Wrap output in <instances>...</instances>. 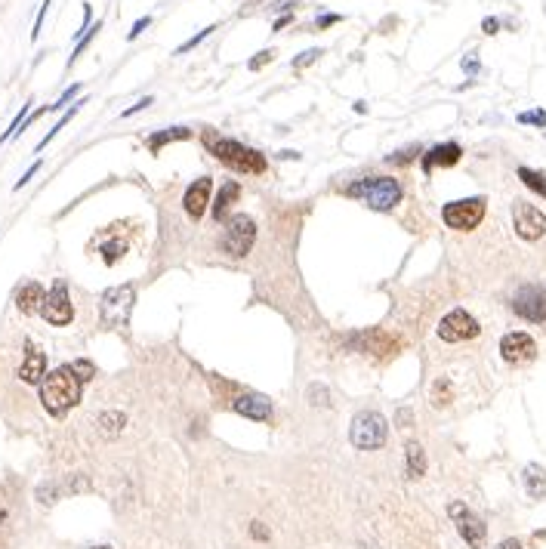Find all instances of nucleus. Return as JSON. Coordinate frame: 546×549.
Instances as JSON below:
<instances>
[{"label":"nucleus","instance_id":"obj_1","mask_svg":"<svg viewBox=\"0 0 546 549\" xmlns=\"http://www.w3.org/2000/svg\"><path fill=\"white\" fill-rule=\"evenodd\" d=\"M80 392H83V383L71 370V365L56 367L50 374H43V380H41V402L53 417L68 414L80 402Z\"/></svg>","mask_w":546,"mask_h":549},{"label":"nucleus","instance_id":"obj_2","mask_svg":"<svg viewBox=\"0 0 546 549\" xmlns=\"http://www.w3.org/2000/svg\"><path fill=\"white\" fill-rule=\"evenodd\" d=\"M204 145L210 148V155L216 157L219 164L231 167L235 173H266V157L259 152H253V148L241 145L238 139H229V136H219V133H213V130H207V133H204Z\"/></svg>","mask_w":546,"mask_h":549},{"label":"nucleus","instance_id":"obj_3","mask_svg":"<svg viewBox=\"0 0 546 549\" xmlns=\"http://www.w3.org/2000/svg\"><path fill=\"white\" fill-rule=\"evenodd\" d=\"M349 198H358V201H364L370 210H392L401 204L404 198V189H401V182L395 179V176H364V179H358V182H352L349 189H346Z\"/></svg>","mask_w":546,"mask_h":549},{"label":"nucleus","instance_id":"obj_4","mask_svg":"<svg viewBox=\"0 0 546 549\" xmlns=\"http://www.w3.org/2000/svg\"><path fill=\"white\" fill-rule=\"evenodd\" d=\"M256 241V222L247 216V213H238V216H231L226 226H222V235H219V250L235 259H244L250 253V247H253Z\"/></svg>","mask_w":546,"mask_h":549},{"label":"nucleus","instance_id":"obj_5","mask_svg":"<svg viewBox=\"0 0 546 549\" xmlns=\"http://www.w3.org/2000/svg\"><path fill=\"white\" fill-rule=\"evenodd\" d=\"M389 426L377 411H361L349 426V441L355 444L358 451H377L386 444Z\"/></svg>","mask_w":546,"mask_h":549},{"label":"nucleus","instance_id":"obj_6","mask_svg":"<svg viewBox=\"0 0 546 549\" xmlns=\"http://www.w3.org/2000/svg\"><path fill=\"white\" fill-rule=\"evenodd\" d=\"M133 303H136L133 284L111 287V291H105V293H102V300H99L102 321H105L108 328H127V324H130V312H133Z\"/></svg>","mask_w":546,"mask_h":549},{"label":"nucleus","instance_id":"obj_7","mask_svg":"<svg viewBox=\"0 0 546 549\" xmlns=\"http://www.w3.org/2000/svg\"><path fill=\"white\" fill-rule=\"evenodd\" d=\"M444 226L453 231H472L485 216V198H463V201H451L444 204L441 210Z\"/></svg>","mask_w":546,"mask_h":549},{"label":"nucleus","instance_id":"obj_8","mask_svg":"<svg viewBox=\"0 0 546 549\" xmlns=\"http://www.w3.org/2000/svg\"><path fill=\"white\" fill-rule=\"evenodd\" d=\"M41 315L50 324H56V328H65V324H71L74 318V305H71V296H68V287H65V281H56L50 287V293L43 296V303H41Z\"/></svg>","mask_w":546,"mask_h":549},{"label":"nucleus","instance_id":"obj_9","mask_svg":"<svg viewBox=\"0 0 546 549\" xmlns=\"http://www.w3.org/2000/svg\"><path fill=\"white\" fill-rule=\"evenodd\" d=\"M513 312L518 318L534 321V324L546 321V287H540V284L522 287V291L513 296Z\"/></svg>","mask_w":546,"mask_h":549},{"label":"nucleus","instance_id":"obj_10","mask_svg":"<svg viewBox=\"0 0 546 549\" xmlns=\"http://www.w3.org/2000/svg\"><path fill=\"white\" fill-rule=\"evenodd\" d=\"M513 226H515V235L525 238V241H537V238L546 235V216L534 207V204H527V201H515Z\"/></svg>","mask_w":546,"mask_h":549},{"label":"nucleus","instance_id":"obj_11","mask_svg":"<svg viewBox=\"0 0 546 549\" xmlns=\"http://www.w3.org/2000/svg\"><path fill=\"white\" fill-rule=\"evenodd\" d=\"M478 321L472 318L469 312H463V309H453V312H448L441 318V324H439V337L444 340V343H463V340H472V337H478Z\"/></svg>","mask_w":546,"mask_h":549},{"label":"nucleus","instance_id":"obj_12","mask_svg":"<svg viewBox=\"0 0 546 549\" xmlns=\"http://www.w3.org/2000/svg\"><path fill=\"white\" fill-rule=\"evenodd\" d=\"M451 518H453V525H457V531H460V537L466 540L472 549H478L481 543H485V537H488V528H485V522L472 513V509H466L463 503H451Z\"/></svg>","mask_w":546,"mask_h":549},{"label":"nucleus","instance_id":"obj_13","mask_svg":"<svg viewBox=\"0 0 546 549\" xmlns=\"http://www.w3.org/2000/svg\"><path fill=\"white\" fill-rule=\"evenodd\" d=\"M349 346L370 352V355H395V352L401 349V340L392 337V333H386V330H364V333L349 337Z\"/></svg>","mask_w":546,"mask_h":549},{"label":"nucleus","instance_id":"obj_14","mask_svg":"<svg viewBox=\"0 0 546 549\" xmlns=\"http://www.w3.org/2000/svg\"><path fill=\"white\" fill-rule=\"evenodd\" d=\"M500 355H503V361H509V365H525V361H531L537 355V343L522 330L506 333V337L500 340Z\"/></svg>","mask_w":546,"mask_h":549},{"label":"nucleus","instance_id":"obj_15","mask_svg":"<svg viewBox=\"0 0 546 549\" xmlns=\"http://www.w3.org/2000/svg\"><path fill=\"white\" fill-rule=\"evenodd\" d=\"M210 192H213V179H210V176H201V179H194L189 189H185V194H182V207H185V213H189L191 219H201L204 213H207Z\"/></svg>","mask_w":546,"mask_h":549},{"label":"nucleus","instance_id":"obj_16","mask_svg":"<svg viewBox=\"0 0 546 549\" xmlns=\"http://www.w3.org/2000/svg\"><path fill=\"white\" fill-rule=\"evenodd\" d=\"M231 411L247 417V420H256V423H266L272 420V402L266 395H238L231 402Z\"/></svg>","mask_w":546,"mask_h":549},{"label":"nucleus","instance_id":"obj_17","mask_svg":"<svg viewBox=\"0 0 546 549\" xmlns=\"http://www.w3.org/2000/svg\"><path fill=\"white\" fill-rule=\"evenodd\" d=\"M46 374V355L37 346H31V343H25V361H22V367H19V380L28 386H34V383H41Z\"/></svg>","mask_w":546,"mask_h":549},{"label":"nucleus","instance_id":"obj_18","mask_svg":"<svg viewBox=\"0 0 546 549\" xmlns=\"http://www.w3.org/2000/svg\"><path fill=\"white\" fill-rule=\"evenodd\" d=\"M460 155H463V148L457 142H441V145H432L429 152L423 155V170L426 173H432L435 167H453L460 161Z\"/></svg>","mask_w":546,"mask_h":549},{"label":"nucleus","instance_id":"obj_19","mask_svg":"<svg viewBox=\"0 0 546 549\" xmlns=\"http://www.w3.org/2000/svg\"><path fill=\"white\" fill-rule=\"evenodd\" d=\"M43 287L37 284V281H28L22 284L16 291V309L22 312V315H34V312H41V303H43Z\"/></svg>","mask_w":546,"mask_h":549},{"label":"nucleus","instance_id":"obj_20","mask_svg":"<svg viewBox=\"0 0 546 549\" xmlns=\"http://www.w3.org/2000/svg\"><path fill=\"white\" fill-rule=\"evenodd\" d=\"M191 136V130L189 127H167L161 130V133H154V136H148V152H161L164 145H170V142H179V139H189Z\"/></svg>","mask_w":546,"mask_h":549},{"label":"nucleus","instance_id":"obj_21","mask_svg":"<svg viewBox=\"0 0 546 549\" xmlns=\"http://www.w3.org/2000/svg\"><path fill=\"white\" fill-rule=\"evenodd\" d=\"M238 194H241V185L229 179V182H226V185H222V189H219V198H216V204H213V216H216V219H222V216H226V213H229V207H231V204L238 201Z\"/></svg>","mask_w":546,"mask_h":549},{"label":"nucleus","instance_id":"obj_22","mask_svg":"<svg viewBox=\"0 0 546 549\" xmlns=\"http://www.w3.org/2000/svg\"><path fill=\"white\" fill-rule=\"evenodd\" d=\"M423 472H426V454H423L420 444L411 441V444H407V476L420 479Z\"/></svg>","mask_w":546,"mask_h":549},{"label":"nucleus","instance_id":"obj_23","mask_svg":"<svg viewBox=\"0 0 546 549\" xmlns=\"http://www.w3.org/2000/svg\"><path fill=\"white\" fill-rule=\"evenodd\" d=\"M525 485L531 497H543L546 494V472L540 466H527L525 469Z\"/></svg>","mask_w":546,"mask_h":549},{"label":"nucleus","instance_id":"obj_24","mask_svg":"<svg viewBox=\"0 0 546 549\" xmlns=\"http://www.w3.org/2000/svg\"><path fill=\"white\" fill-rule=\"evenodd\" d=\"M80 105H83V102H74V105H71L68 111H65V115L59 117V124H56V127L50 130V133H46V136L41 139V142H37V152H43V148H46V145H50V142H53V139H56V136H59V130H65V124H68V120H71L74 115H78V108H80Z\"/></svg>","mask_w":546,"mask_h":549},{"label":"nucleus","instance_id":"obj_25","mask_svg":"<svg viewBox=\"0 0 546 549\" xmlns=\"http://www.w3.org/2000/svg\"><path fill=\"white\" fill-rule=\"evenodd\" d=\"M518 179H522L527 189H534L537 194H543V198H546V176L543 173L527 170V167H518Z\"/></svg>","mask_w":546,"mask_h":549},{"label":"nucleus","instance_id":"obj_26","mask_svg":"<svg viewBox=\"0 0 546 549\" xmlns=\"http://www.w3.org/2000/svg\"><path fill=\"white\" fill-rule=\"evenodd\" d=\"M124 423H127V417H124V414H117V411L102 414V417H99V432H102V435H117Z\"/></svg>","mask_w":546,"mask_h":549},{"label":"nucleus","instance_id":"obj_27","mask_svg":"<svg viewBox=\"0 0 546 549\" xmlns=\"http://www.w3.org/2000/svg\"><path fill=\"white\" fill-rule=\"evenodd\" d=\"M124 253H127V241H108V244L102 247V259H105L108 266H115Z\"/></svg>","mask_w":546,"mask_h":549},{"label":"nucleus","instance_id":"obj_28","mask_svg":"<svg viewBox=\"0 0 546 549\" xmlns=\"http://www.w3.org/2000/svg\"><path fill=\"white\" fill-rule=\"evenodd\" d=\"M99 28H102V25L96 22V25H90V28H87V34H80V37H78V46H74V53H71L68 65H74V62H78V56H83V50H87V46H90V41H93V37L99 34Z\"/></svg>","mask_w":546,"mask_h":549},{"label":"nucleus","instance_id":"obj_29","mask_svg":"<svg viewBox=\"0 0 546 549\" xmlns=\"http://www.w3.org/2000/svg\"><path fill=\"white\" fill-rule=\"evenodd\" d=\"M416 155H420V145H407V148H401V152L389 155L386 161H389V164H411V161H414Z\"/></svg>","mask_w":546,"mask_h":549},{"label":"nucleus","instance_id":"obj_30","mask_svg":"<svg viewBox=\"0 0 546 549\" xmlns=\"http://www.w3.org/2000/svg\"><path fill=\"white\" fill-rule=\"evenodd\" d=\"M210 31H216V25H207V28H204V31H198V34H194L191 41H185V43L179 46V50H176V56H185L189 50H194V46H198V43L204 41V37H210Z\"/></svg>","mask_w":546,"mask_h":549},{"label":"nucleus","instance_id":"obj_31","mask_svg":"<svg viewBox=\"0 0 546 549\" xmlns=\"http://www.w3.org/2000/svg\"><path fill=\"white\" fill-rule=\"evenodd\" d=\"M518 124L546 127V111H522V115H518Z\"/></svg>","mask_w":546,"mask_h":549},{"label":"nucleus","instance_id":"obj_32","mask_svg":"<svg viewBox=\"0 0 546 549\" xmlns=\"http://www.w3.org/2000/svg\"><path fill=\"white\" fill-rule=\"evenodd\" d=\"M71 370L80 377V383H87V380H93V374H96V367H93L90 361H74Z\"/></svg>","mask_w":546,"mask_h":549},{"label":"nucleus","instance_id":"obj_33","mask_svg":"<svg viewBox=\"0 0 546 549\" xmlns=\"http://www.w3.org/2000/svg\"><path fill=\"white\" fill-rule=\"evenodd\" d=\"M78 93H80V87H78V83H74V87H68V90H65L59 99L53 102V105H50V111H59V108H65V105H68V102H71L74 96H78Z\"/></svg>","mask_w":546,"mask_h":549},{"label":"nucleus","instance_id":"obj_34","mask_svg":"<svg viewBox=\"0 0 546 549\" xmlns=\"http://www.w3.org/2000/svg\"><path fill=\"white\" fill-rule=\"evenodd\" d=\"M432 398H435V404H448V398H451V386H448V380H439V383H435Z\"/></svg>","mask_w":546,"mask_h":549},{"label":"nucleus","instance_id":"obj_35","mask_svg":"<svg viewBox=\"0 0 546 549\" xmlns=\"http://www.w3.org/2000/svg\"><path fill=\"white\" fill-rule=\"evenodd\" d=\"M318 56H321V50H318V46H315V50H305V53H300V56H296V59H293V68L300 71L303 65H312L315 59H318Z\"/></svg>","mask_w":546,"mask_h":549},{"label":"nucleus","instance_id":"obj_36","mask_svg":"<svg viewBox=\"0 0 546 549\" xmlns=\"http://www.w3.org/2000/svg\"><path fill=\"white\" fill-rule=\"evenodd\" d=\"M272 56H275L272 50H263V53H256V56H253V59H250V62H247V68H250V71H259V68H263V65H266V62H272Z\"/></svg>","mask_w":546,"mask_h":549},{"label":"nucleus","instance_id":"obj_37","mask_svg":"<svg viewBox=\"0 0 546 549\" xmlns=\"http://www.w3.org/2000/svg\"><path fill=\"white\" fill-rule=\"evenodd\" d=\"M46 9H50V0H43V4H41V13H37V19H34L31 41H37V37H41V25H43V19H46Z\"/></svg>","mask_w":546,"mask_h":549},{"label":"nucleus","instance_id":"obj_38","mask_svg":"<svg viewBox=\"0 0 546 549\" xmlns=\"http://www.w3.org/2000/svg\"><path fill=\"white\" fill-rule=\"evenodd\" d=\"M342 16L337 13H321V16H315V28H330V25H337Z\"/></svg>","mask_w":546,"mask_h":549},{"label":"nucleus","instance_id":"obj_39","mask_svg":"<svg viewBox=\"0 0 546 549\" xmlns=\"http://www.w3.org/2000/svg\"><path fill=\"white\" fill-rule=\"evenodd\" d=\"M148 25H152V16H142V19H139V22H136L133 28H130V34H127V37H130V41H136V37L142 34V31H145Z\"/></svg>","mask_w":546,"mask_h":549},{"label":"nucleus","instance_id":"obj_40","mask_svg":"<svg viewBox=\"0 0 546 549\" xmlns=\"http://www.w3.org/2000/svg\"><path fill=\"white\" fill-rule=\"evenodd\" d=\"M37 170H41V161H34L31 167H28V170H25V176H22V179H19V182H16V189H22V185H28V182H31V179H34V173H37Z\"/></svg>","mask_w":546,"mask_h":549},{"label":"nucleus","instance_id":"obj_41","mask_svg":"<svg viewBox=\"0 0 546 549\" xmlns=\"http://www.w3.org/2000/svg\"><path fill=\"white\" fill-rule=\"evenodd\" d=\"M148 105H152V96H145V99H139V102H136V105H130V108L124 111V117H133V115H136V111H142V108H148Z\"/></svg>","mask_w":546,"mask_h":549},{"label":"nucleus","instance_id":"obj_42","mask_svg":"<svg viewBox=\"0 0 546 549\" xmlns=\"http://www.w3.org/2000/svg\"><path fill=\"white\" fill-rule=\"evenodd\" d=\"M250 534H253L256 540H268V528H266V525H259V522H253V528H250Z\"/></svg>","mask_w":546,"mask_h":549},{"label":"nucleus","instance_id":"obj_43","mask_svg":"<svg viewBox=\"0 0 546 549\" xmlns=\"http://www.w3.org/2000/svg\"><path fill=\"white\" fill-rule=\"evenodd\" d=\"M497 28H500L497 19H485V22H481V31L485 34H497Z\"/></svg>","mask_w":546,"mask_h":549},{"label":"nucleus","instance_id":"obj_44","mask_svg":"<svg viewBox=\"0 0 546 549\" xmlns=\"http://www.w3.org/2000/svg\"><path fill=\"white\" fill-rule=\"evenodd\" d=\"M290 22H293V16L287 13V16H281V19H278V22L272 25V31H281V28H287V25H290Z\"/></svg>","mask_w":546,"mask_h":549},{"label":"nucleus","instance_id":"obj_45","mask_svg":"<svg viewBox=\"0 0 546 549\" xmlns=\"http://www.w3.org/2000/svg\"><path fill=\"white\" fill-rule=\"evenodd\" d=\"M463 71H469V74H476V71H478V62H476V59H472V56H469V59H463Z\"/></svg>","mask_w":546,"mask_h":549},{"label":"nucleus","instance_id":"obj_46","mask_svg":"<svg viewBox=\"0 0 546 549\" xmlns=\"http://www.w3.org/2000/svg\"><path fill=\"white\" fill-rule=\"evenodd\" d=\"M398 426H401V429L411 426V411H398Z\"/></svg>","mask_w":546,"mask_h":549},{"label":"nucleus","instance_id":"obj_47","mask_svg":"<svg viewBox=\"0 0 546 549\" xmlns=\"http://www.w3.org/2000/svg\"><path fill=\"white\" fill-rule=\"evenodd\" d=\"M497 549H522V543H518V540H503Z\"/></svg>","mask_w":546,"mask_h":549},{"label":"nucleus","instance_id":"obj_48","mask_svg":"<svg viewBox=\"0 0 546 549\" xmlns=\"http://www.w3.org/2000/svg\"><path fill=\"white\" fill-rule=\"evenodd\" d=\"M93 549H108V546H93Z\"/></svg>","mask_w":546,"mask_h":549}]
</instances>
